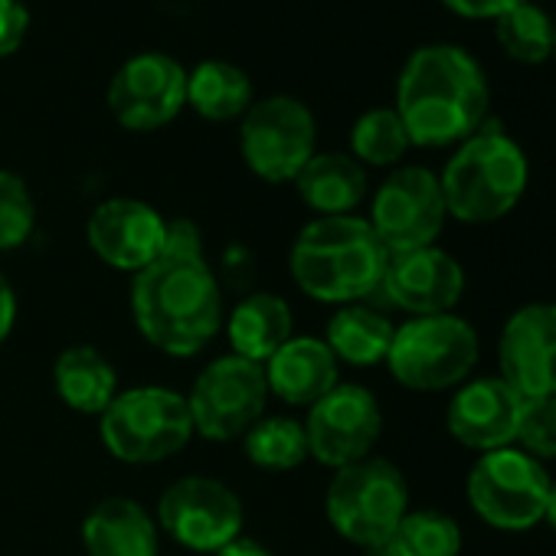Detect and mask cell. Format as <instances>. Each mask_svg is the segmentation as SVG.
I'll use <instances>...</instances> for the list:
<instances>
[{
	"instance_id": "obj_1",
	"label": "cell",
	"mask_w": 556,
	"mask_h": 556,
	"mask_svg": "<svg viewBox=\"0 0 556 556\" xmlns=\"http://www.w3.org/2000/svg\"><path fill=\"white\" fill-rule=\"evenodd\" d=\"M131 312L144 341L170 357H190L216 338L223 292L190 219L167 223L161 255L131 282Z\"/></svg>"
},
{
	"instance_id": "obj_2",
	"label": "cell",
	"mask_w": 556,
	"mask_h": 556,
	"mask_svg": "<svg viewBox=\"0 0 556 556\" xmlns=\"http://www.w3.org/2000/svg\"><path fill=\"white\" fill-rule=\"evenodd\" d=\"M396 115L419 148H448L488 122V79L478 60L452 43L416 50L396 83Z\"/></svg>"
},
{
	"instance_id": "obj_3",
	"label": "cell",
	"mask_w": 556,
	"mask_h": 556,
	"mask_svg": "<svg viewBox=\"0 0 556 556\" xmlns=\"http://www.w3.org/2000/svg\"><path fill=\"white\" fill-rule=\"evenodd\" d=\"M390 252L364 216L312 219L289 255L295 286L325 305H361L383 286Z\"/></svg>"
},
{
	"instance_id": "obj_4",
	"label": "cell",
	"mask_w": 556,
	"mask_h": 556,
	"mask_svg": "<svg viewBox=\"0 0 556 556\" xmlns=\"http://www.w3.org/2000/svg\"><path fill=\"white\" fill-rule=\"evenodd\" d=\"M527 180L530 164L523 148L491 118L455 148L439 174L448 216L471 226L504 219L520 203Z\"/></svg>"
},
{
	"instance_id": "obj_5",
	"label": "cell",
	"mask_w": 556,
	"mask_h": 556,
	"mask_svg": "<svg viewBox=\"0 0 556 556\" xmlns=\"http://www.w3.org/2000/svg\"><path fill=\"white\" fill-rule=\"evenodd\" d=\"M99 439L112 458L128 465L174 458L193 439L187 396L170 387L125 390L99 416Z\"/></svg>"
},
{
	"instance_id": "obj_6",
	"label": "cell",
	"mask_w": 556,
	"mask_h": 556,
	"mask_svg": "<svg viewBox=\"0 0 556 556\" xmlns=\"http://www.w3.org/2000/svg\"><path fill=\"white\" fill-rule=\"evenodd\" d=\"M481 357L478 331L455 312L409 318L396 328L387 367L393 380L416 393H442L462 387Z\"/></svg>"
},
{
	"instance_id": "obj_7",
	"label": "cell",
	"mask_w": 556,
	"mask_h": 556,
	"mask_svg": "<svg viewBox=\"0 0 556 556\" xmlns=\"http://www.w3.org/2000/svg\"><path fill=\"white\" fill-rule=\"evenodd\" d=\"M325 510L348 543L377 553L409 510V484L393 462L370 455L334 471Z\"/></svg>"
},
{
	"instance_id": "obj_8",
	"label": "cell",
	"mask_w": 556,
	"mask_h": 556,
	"mask_svg": "<svg viewBox=\"0 0 556 556\" xmlns=\"http://www.w3.org/2000/svg\"><path fill=\"white\" fill-rule=\"evenodd\" d=\"M549 475L543 462L533 455L507 445L478 455L475 468L468 471V504L471 510L494 530L523 533L543 520Z\"/></svg>"
},
{
	"instance_id": "obj_9",
	"label": "cell",
	"mask_w": 556,
	"mask_h": 556,
	"mask_svg": "<svg viewBox=\"0 0 556 556\" xmlns=\"http://www.w3.org/2000/svg\"><path fill=\"white\" fill-rule=\"evenodd\" d=\"M239 148L255 177L268 184H295L302 167L318 154L315 115L292 96H265L242 115Z\"/></svg>"
},
{
	"instance_id": "obj_10",
	"label": "cell",
	"mask_w": 556,
	"mask_h": 556,
	"mask_svg": "<svg viewBox=\"0 0 556 556\" xmlns=\"http://www.w3.org/2000/svg\"><path fill=\"white\" fill-rule=\"evenodd\" d=\"M265 367L245 357L226 354L200 370L187 393L193 432L213 442H232L245 435L262 416L268 403Z\"/></svg>"
},
{
	"instance_id": "obj_11",
	"label": "cell",
	"mask_w": 556,
	"mask_h": 556,
	"mask_svg": "<svg viewBox=\"0 0 556 556\" xmlns=\"http://www.w3.org/2000/svg\"><path fill=\"white\" fill-rule=\"evenodd\" d=\"M245 510L239 494L210 475H187L157 501V527L193 553H216L242 536Z\"/></svg>"
},
{
	"instance_id": "obj_12",
	"label": "cell",
	"mask_w": 556,
	"mask_h": 556,
	"mask_svg": "<svg viewBox=\"0 0 556 556\" xmlns=\"http://www.w3.org/2000/svg\"><path fill=\"white\" fill-rule=\"evenodd\" d=\"M448 219L439 174L429 167H400L374 193L370 226L387 252H409L435 245Z\"/></svg>"
},
{
	"instance_id": "obj_13",
	"label": "cell",
	"mask_w": 556,
	"mask_h": 556,
	"mask_svg": "<svg viewBox=\"0 0 556 556\" xmlns=\"http://www.w3.org/2000/svg\"><path fill=\"white\" fill-rule=\"evenodd\" d=\"M383 432V409L361 383H338L328 396L308 406L305 435L308 455L328 468H344L374 455Z\"/></svg>"
},
{
	"instance_id": "obj_14",
	"label": "cell",
	"mask_w": 556,
	"mask_h": 556,
	"mask_svg": "<svg viewBox=\"0 0 556 556\" xmlns=\"http://www.w3.org/2000/svg\"><path fill=\"white\" fill-rule=\"evenodd\" d=\"M187 105V70L167 53L131 56L109 86V109L128 131H157Z\"/></svg>"
},
{
	"instance_id": "obj_15",
	"label": "cell",
	"mask_w": 556,
	"mask_h": 556,
	"mask_svg": "<svg viewBox=\"0 0 556 556\" xmlns=\"http://www.w3.org/2000/svg\"><path fill=\"white\" fill-rule=\"evenodd\" d=\"M501 380L517 396L556 393V305L533 302L517 308L497 338Z\"/></svg>"
},
{
	"instance_id": "obj_16",
	"label": "cell",
	"mask_w": 556,
	"mask_h": 556,
	"mask_svg": "<svg viewBox=\"0 0 556 556\" xmlns=\"http://www.w3.org/2000/svg\"><path fill=\"white\" fill-rule=\"evenodd\" d=\"M380 292L390 299V305L413 318L448 315L465 295V268L439 245L393 252Z\"/></svg>"
},
{
	"instance_id": "obj_17",
	"label": "cell",
	"mask_w": 556,
	"mask_h": 556,
	"mask_svg": "<svg viewBox=\"0 0 556 556\" xmlns=\"http://www.w3.org/2000/svg\"><path fill=\"white\" fill-rule=\"evenodd\" d=\"M86 236L105 265L138 275L161 255L167 219L144 200L112 197L92 210Z\"/></svg>"
},
{
	"instance_id": "obj_18",
	"label": "cell",
	"mask_w": 556,
	"mask_h": 556,
	"mask_svg": "<svg viewBox=\"0 0 556 556\" xmlns=\"http://www.w3.org/2000/svg\"><path fill=\"white\" fill-rule=\"evenodd\" d=\"M520 416V396L501 377H478L455 387L445 426L452 439L478 455L514 445Z\"/></svg>"
},
{
	"instance_id": "obj_19",
	"label": "cell",
	"mask_w": 556,
	"mask_h": 556,
	"mask_svg": "<svg viewBox=\"0 0 556 556\" xmlns=\"http://www.w3.org/2000/svg\"><path fill=\"white\" fill-rule=\"evenodd\" d=\"M338 367L341 364L325 344V338L302 334L282 344V351L265 361V383L271 396L289 406L308 409L341 383Z\"/></svg>"
},
{
	"instance_id": "obj_20",
	"label": "cell",
	"mask_w": 556,
	"mask_h": 556,
	"mask_svg": "<svg viewBox=\"0 0 556 556\" xmlns=\"http://www.w3.org/2000/svg\"><path fill=\"white\" fill-rule=\"evenodd\" d=\"M89 556H157V520L131 497H105L83 520Z\"/></svg>"
},
{
	"instance_id": "obj_21",
	"label": "cell",
	"mask_w": 556,
	"mask_h": 556,
	"mask_svg": "<svg viewBox=\"0 0 556 556\" xmlns=\"http://www.w3.org/2000/svg\"><path fill=\"white\" fill-rule=\"evenodd\" d=\"M226 338L236 357L262 364L282 351L295 338V318L282 295L252 292L245 295L226 318Z\"/></svg>"
},
{
	"instance_id": "obj_22",
	"label": "cell",
	"mask_w": 556,
	"mask_h": 556,
	"mask_svg": "<svg viewBox=\"0 0 556 556\" xmlns=\"http://www.w3.org/2000/svg\"><path fill=\"white\" fill-rule=\"evenodd\" d=\"M302 200L321 216H348L367 197V170L354 154L318 151L295 177Z\"/></svg>"
},
{
	"instance_id": "obj_23",
	"label": "cell",
	"mask_w": 556,
	"mask_h": 556,
	"mask_svg": "<svg viewBox=\"0 0 556 556\" xmlns=\"http://www.w3.org/2000/svg\"><path fill=\"white\" fill-rule=\"evenodd\" d=\"M53 383L60 400L83 416H102L118 396V377L112 361L89 344H73L56 357Z\"/></svg>"
},
{
	"instance_id": "obj_24",
	"label": "cell",
	"mask_w": 556,
	"mask_h": 556,
	"mask_svg": "<svg viewBox=\"0 0 556 556\" xmlns=\"http://www.w3.org/2000/svg\"><path fill=\"white\" fill-rule=\"evenodd\" d=\"M393 334H396V325L387 315L361 302V305H344L334 312L325 331V344L331 348L338 364L374 367V364H387Z\"/></svg>"
},
{
	"instance_id": "obj_25",
	"label": "cell",
	"mask_w": 556,
	"mask_h": 556,
	"mask_svg": "<svg viewBox=\"0 0 556 556\" xmlns=\"http://www.w3.org/2000/svg\"><path fill=\"white\" fill-rule=\"evenodd\" d=\"M187 102L206 122H232L249 112L252 83L236 63L203 60L187 76Z\"/></svg>"
},
{
	"instance_id": "obj_26",
	"label": "cell",
	"mask_w": 556,
	"mask_h": 556,
	"mask_svg": "<svg viewBox=\"0 0 556 556\" xmlns=\"http://www.w3.org/2000/svg\"><path fill=\"white\" fill-rule=\"evenodd\" d=\"M462 527L445 510H406L377 556H458Z\"/></svg>"
},
{
	"instance_id": "obj_27",
	"label": "cell",
	"mask_w": 556,
	"mask_h": 556,
	"mask_svg": "<svg viewBox=\"0 0 556 556\" xmlns=\"http://www.w3.org/2000/svg\"><path fill=\"white\" fill-rule=\"evenodd\" d=\"M242 442H245L249 462L265 471H292L305 458H312L305 422H299L292 416H262L242 435Z\"/></svg>"
},
{
	"instance_id": "obj_28",
	"label": "cell",
	"mask_w": 556,
	"mask_h": 556,
	"mask_svg": "<svg viewBox=\"0 0 556 556\" xmlns=\"http://www.w3.org/2000/svg\"><path fill=\"white\" fill-rule=\"evenodd\" d=\"M494 30H497L501 50L517 63L533 66V63H543L553 56V21L546 17L543 8L530 4V0L501 14L494 21Z\"/></svg>"
},
{
	"instance_id": "obj_29",
	"label": "cell",
	"mask_w": 556,
	"mask_h": 556,
	"mask_svg": "<svg viewBox=\"0 0 556 556\" xmlns=\"http://www.w3.org/2000/svg\"><path fill=\"white\" fill-rule=\"evenodd\" d=\"M351 148L361 164L393 167L409 151V135H406L396 109H370L354 122Z\"/></svg>"
},
{
	"instance_id": "obj_30",
	"label": "cell",
	"mask_w": 556,
	"mask_h": 556,
	"mask_svg": "<svg viewBox=\"0 0 556 556\" xmlns=\"http://www.w3.org/2000/svg\"><path fill=\"white\" fill-rule=\"evenodd\" d=\"M37 226V203L21 174L0 170V252L21 249Z\"/></svg>"
},
{
	"instance_id": "obj_31",
	"label": "cell",
	"mask_w": 556,
	"mask_h": 556,
	"mask_svg": "<svg viewBox=\"0 0 556 556\" xmlns=\"http://www.w3.org/2000/svg\"><path fill=\"white\" fill-rule=\"evenodd\" d=\"M514 445L536 462L556 458V393L549 396H520V416Z\"/></svg>"
},
{
	"instance_id": "obj_32",
	"label": "cell",
	"mask_w": 556,
	"mask_h": 556,
	"mask_svg": "<svg viewBox=\"0 0 556 556\" xmlns=\"http://www.w3.org/2000/svg\"><path fill=\"white\" fill-rule=\"evenodd\" d=\"M30 30V11L24 0H0V56H11L21 50Z\"/></svg>"
},
{
	"instance_id": "obj_33",
	"label": "cell",
	"mask_w": 556,
	"mask_h": 556,
	"mask_svg": "<svg viewBox=\"0 0 556 556\" xmlns=\"http://www.w3.org/2000/svg\"><path fill=\"white\" fill-rule=\"evenodd\" d=\"M448 11H455L458 17H468V21H497L501 14L514 11L523 0H442Z\"/></svg>"
},
{
	"instance_id": "obj_34",
	"label": "cell",
	"mask_w": 556,
	"mask_h": 556,
	"mask_svg": "<svg viewBox=\"0 0 556 556\" xmlns=\"http://www.w3.org/2000/svg\"><path fill=\"white\" fill-rule=\"evenodd\" d=\"M14 321H17V295L11 289V282L0 271V344H4L14 331Z\"/></svg>"
},
{
	"instance_id": "obj_35",
	"label": "cell",
	"mask_w": 556,
	"mask_h": 556,
	"mask_svg": "<svg viewBox=\"0 0 556 556\" xmlns=\"http://www.w3.org/2000/svg\"><path fill=\"white\" fill-rule=\"evenodd\" d=\"M213 556H271L258 540H249V536H236L232 543H226L223 549H216Z\"/></svg>"
},
{
	"instance_id": "obj_36",
	"label": "cell",
	"mask_w": 556,
	"mask_h": 556,
	"mask_svg": "<svg viewBox=\"0 0 556 556\" xmlns=\"http://www.w3.org/2000/svg\"><path fill=\"white\" fill-rule=\"evenodd\" d=\"M543 520L556 530V481H549V491H546V507H543Z\"/></svg>"
},
{
	"instance_id": "obj_37",
	"label": "cell",
	"mask_w": 556,
	"mask_h": 556,
	"mask_svg": "<svg viewBox=\"0 0 556 556\" xmlns=\"http://www.w3.org/2000/svg\"><path fill=\"white\" fill-rule=\"evenodd\" d=\"M553 56H556V24H553Z\"/></svg>"
}]
</instances>
